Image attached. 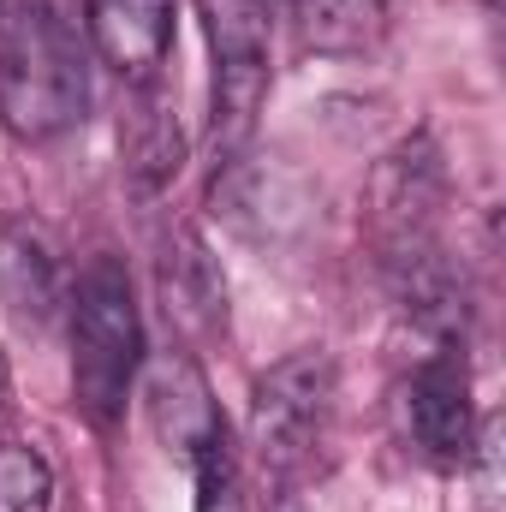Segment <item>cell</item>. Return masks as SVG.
Segmentation results:
<instances>
[{"instance_id": "obj_4", "label": "cell", "mask_w": 506, "mask_h": 512, "mask_svg": "<svg viewBox=\"0 0 506 512\" xmlns=\"http://www.w3.org/2000/svg\"><path fill=\"white\" fill-rule=\"evenodd\" d=\"M209 54H215V126H251L268 90V0H197Z\"/></svg>"}, {"instance_id": "obj_10", "label": "cell", "mask_w": 506, "mask_h": 512, "mask_svg": "<svg viewBox=\"0 0 506 512\" xmlns=\"http://www.w3.org/2000/svg\"><path fill=\"white\" fill-rule=\"evenodd\" d=\"M0 304L12 310L18 328L42 334L60 310H66V286H60V262L30 227H0Z\"/></svg>"}, {"instance_id": "obj_1", "label": "cell", "mask_w": 506, "mask_h": 512, "mask_svg": "<svg viewBox=\"0 0 506 512\" xmlns=\"http://www.w3.org/2000/svg\"><path fill=\"white\" fill-rule=\"evenodd\" d=\"M90 108V60L78 30L48 0H6L0 12V126L24 143L72 131Z\"/></svg>"}, {"instance_id": "obj_7", "label": "cell", "mask_w": 506, "mask_h": 512, "mask_svg": "<svg viewBox=\"0 0 506 512\" xmlns=\"http://www.w3.org/2000/svg\"><path fill=\"white\" fill-rule=\"evenodd\" d=\"M155 280H161L167 322H173L185 340H221V334H227V280H221V268H215V251H209L191 227H167V233H161Z\"/></svg>"}, {"instance_id": "obj_2", "label": "cell", "mask_w": 506, "mask_h": 512, "mask_svg": "<svg viewBox=\"0 0 506 512\" xmlns=\"http://www.w3.org/2000/svg\"><path fill=\"white\" fill-rule=\"evenodd\" d=\"M66 316H72V393H78V411L96 429H114L126 417V399L137 387V370H143V322H137L126 262L96 256L78 274V286L66 298Z\"/></svg>"}, {"instance_id": "obj_15", "label": "cell", "mask_w": 506, "mask_h": 512, "mask_svg": "<svg viewBox=\"0 0 506 512\" xmlns=\"http://www.w3.org/2000/svg\"><path fill=\"white\" fill-rule=\"evenodd\" d=\"M0 12H6V0H0Z\"/></svg>"}, {"instance_id": "obj_12", "label": "cell", "mask_w": 506, "mask_h": 512, "mask_svg": "<svg viewBox=\"0 0 506 512\" xmlns=\"http://www.w3.org/2000/svg\"><path fill=\"white\" fill-rule=\"evenodd\" d=\"M292 18L316 54H370L387 30V0H292Z\"/></svg>"}, {"instance_id": "obj_3", "label": "cell", "mask_w": 506, "mask_h": 512, "mask_svg": "<svg viewBox=\"0 0 506 512\" xmlns=\"http://www.w3.org/2000/svg\"><path fill=\"white\" fill-rule=\"evenodd\" d=\"M340 405V370L322 346H304L262 370L251 387V453L274 477H304L334 429Z\"/></svg>"}, {"instance_id": "obj_9", "label": "cell", "mask_w": 506, "mask_h": 512, "mask_svg": "<svg viewBox=\"0 0 506 512\" xmlns=\"http://www.w3.org/2000/svg\"><path fill=\"white\" fill-rule=\"evenodd\" d=\"M149 417H155L167 453H179V459H191V453L227 423L221 405L209 399V382H203V370H197L191 352H167V358L149 370Z\"/></svg>"}, {"instance_id": "obj_8", "label": "cell", "mask_w": 506, "mask_h": 512, "mask_svg": "<svg viewBox=\"0 0 506 512\" xmlns=\"http://www.w3.org/2000/svg\"><path fill=\"white\" fill-rule=\"evenodd\" d=\"M84 30L102 66L126 84H155L173 54V0H84Z\"/></svg>"}, {"instance_id": "obj_14", "label": "cell", "mask_w": 506, "mask_h": 512, "mask_svg": "<svg viewBox=\"0 0 506 512\" xmlns=\"http://www.w3.org/2000/svg\"><path fill=\"white\" fill-rule=\"evenodd\" d=\"M54 501V471L36 447L0 441V512H48Z\"/></svg>"}, {"instance_id": "obj_6", "label": "cell", "mask_w": 506, "mask_h": 512, "mask_svg": "<svg viewBox=\"0 0 506 512\" xmlns=\"http://www.w3.org/2000/svg\"><path fill=\"white\" fill-rule=\"evenodd\" d=\"M447 203V167L429 137L399 143L370 179V215H376L381 251L393 245H423L435 239V215Z\"/></svg>"}, {"instance_id": "obj_5", "label": "cell", "mask_w": 506, "mask_h": 512, "mask_svg": "<svg viewBox=\"0 0 506 512\" xmlns=\"http://www.w3.org/2000/svg\"><path fill=\"white\" fill-rule=\"evenodd\" d=\"M399 417L405 435L435 459V465H465L477 447V411H471V376L459 346H441L435 358H423L405 387H399Z\"/></svg>"}, {"instance_id": "obj_11", "label": "cell", "mask_w": 506, "mask_h": 512, "mask_svg": "<svg viewBox=\"0 0 506 512\" xmlns=\"http://www.w3.org/2000/svg\"><path fill=\"white\" fill-rule=\"evenodd\" d=\"M120 155H126V173L137 191H161L173 185L179 161H185V137H179V120H173V102L155 84H131V108L120 120Z\"/></svg>"}, {"instance_id": "obj_13", "label": "cell", "mask_w": 506, "mask_h": 512, "mask_svg": "<svg viewBox=\"0 0 506 512\" xmlns=\"http://www.w3.org/2000/svg\"><path fill=\"white\" fill-rule=\"evenodd\" d=\"M185 465H191V477H197V512H245V477H239V453H233L227 423H221Z\"/></svg>"}]
</instances>
